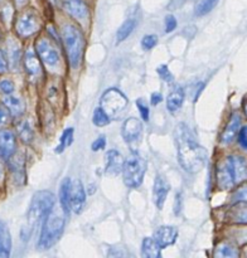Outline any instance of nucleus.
I'll list each match as a JSON object with an SVG mask.
<instances>
[{
  "instance_id": "f257e3e1",
  "label": "nucleus",
  "mask_w": 247,
  "mask_h": 258,
  "mask_svg": "<svg viewBox=\"0 0 247 258\" xmlns=\"http://www.w3.org/2000/svg\"><path fill=\"white\" fill-rule=\"evenodd\" d=\"M175 145L178 160L181 168L188 173H198L207 161V151L199 145L189 127L179 123L175 128Z\"/></svg>"
},
{
  "instance_id": "f03ea898",
  "label": "nucleus",
  "mask_w": 247,
  "mask_h": 258,
  "mask_svg": "<svg viewBox=\"0 0 247 258\" xmlns=\"http://www.w3.org/2000/svg\"><path fill=\"white\" fill-rule=\"evenodd\" d=\"M246 178V161L241 156H228L217 169V184L219 189H231Z\"/></svg>"
},
{
  "instance_id": "7ed1b4c3",
  "label": "nucleus",
  "mask_w": 247,
  "mask_h": 258,
  "mask_svg": "<svg viewBox=\"0 0 247 258\" xmlns=\"http://www.w3.org/2000/svg\"><path fill=\"white\" fill-rule=\"evenodd\" d=\"M65 228V218L59 212H49L44 218L39 239H38V248L48 249L54 246L60 238Z\"/></svg>"
},
{
  "instance_id": "20e7f679",
  "label": "nucleus",
  "mask_w": 247,
  "mask_h": 258,
  "mask_svg": "<svg viewBox=\"0 0 247 258\" xmlns=\"http://www.w3.org/2000/svg\"><path fill=\"white\" fill-rule=\"evenodd\" d=\"M53 206H54V196L50 191H37L30 201V206L27 213V222L29 229H33L40 222L44 221L45 217L52 211Z\"/></svg>"
},
{
  "instance_id": "39448f33",
  "label": "nucleus",
  "mask_w": 247,
  "mask_h": 258,
  "mask_svg": "<svg viewBox=\"0 0 247 258\" xmlns=\"http://www.w3.org/2000/svg\"><path fill=\"white\" fill-rule=\"evenodd\" d=\"M63 42L68 60L72 68H78L83 53V35L75 25H66L63 29Z\"/></svg>"
},
{
  "instance_id": "423d86ee",
  "label": "nucleus",
  "mask_w": 247,
  "mask_h": 258,
  "mask_svg": "<svg viewBox=\"0 0 247 258\" xmlns=\"http://www.w3.org/2000/svg\"><path fill=\"white\" fill-rule=\"evenodd\" d=\"M124 183L129 188H138L143 183L146 171V161L138 153H131L122 165Z\"/></svg>"
},
{
  "instance_id": "0eeeda50",
  "label": "nucleus",
  "mask_w": 247,
  "mask_h": 258,
  "mask_svg": "<svg viewBox=\"0 0 247 258\" xmlns=\"http://www.w3.org/2000/svg\"><path fill=\"white\" fill-rule=\"evenodd\" d=\"M128 106V98L117 88H108L103 92L100 100V107L110 118L117 117Z\"/></svg>"
},
{
  "instance_id": "6e6552de",
  "label": "nucleus",
  "mask_w": 247,
  "mask_h": 258,
  "mask_svg": "<svg viewBox=\"0 0 247 258\" xmlns=\"http://www.w3.org/2000/svg\"><path fill=\"white\" fill-rule=\"evenodd\" d=\"M86 204V191L82 183L78 179L70 181V188H68V207L70 211L75 213H81Z\"/></svg>"
},
{
  "instance_id": "1a4fd4ad",
  "label": "nucleus",
  "mask_w": 247,
  "mask_h": 258,
  "mask_svg": "<svg viewBox=\"0 0 247 258\" xmlns=\"http://www.w3.org/2000/svg\"><path fill=\"white\" fill-rule=\"evenodd\" d=\"M15 29L20 37H29L39 29V19L33 12H25L20 15L15 24Z\"/></svg>"
},
{
  "instance_id": "9d476101",
  "label": "nucleus",
  "mask_w": 247,
  "mask_h": 258,
  "mask_svg": "<svg viewBox=\"0 0 247 258\" xmlns=\"http://www.w3.org/2000/svg\"><path fill=\"white\" fill-rule=\"evenodd\" d=\"M35 48H37V53L38 55H39V58L48 66V67L54 68L59 64V53L55 49L54 45L50 44L49 40L39 39L37 42Z\"/></svg>"
},
{
  "instance_id": "9b49d317",
  "label": "nucleus",
  "mask_w": 247,
  "mask_h": 258,
  "mask_svg": "<svg viewBox=\"0 0 247 258\" xmlns=\"http://www.w3.org/2000/svg\"><path fill=\"white\" fill-rule=\"evenodd\" d=\"M169 190H170V185L166 181V179L163 175H156L155 181H154L153 198L158 209H163Z\"/></svg>"
},
{
  "instance_id": "f8f14e48",
  "label": "nucleus",
  "mask_w": 247,
  "mask_h": 258,
  "mask_svg": "<svg viewBox=\"0 0 247 258\" xmlns=\"http://www.w3.org/2000/svg\"><path fill=\"white\" fill-rule=\"evenodd\" d=\"M15 143L14 134L10 130H0V159L2 160H9L10 156L15 154Z\"/></svg>"
},
{
  "instance_id": "ddd939ff",
  "label": "nucleus",
  "mask_w": 247,
  "mask_h": 258,
  "mask_svg": "<svg viewBox=\"0 0 247 258\" xmlns=\"http://www.w3.org/2000/svg\"><path fill=\"white\" fill-rule=\"evenodd\" d=\"M176 237H178V231L175 227L171 226H161L159 227L154 234V239L159 244L160 248H166L175 243Z\"/></svg>"
},
{
  "instance_id": "4468645a",
  "label": "nucleus",
  "mask_w": 247,
  "mask_h": 258,
  "mask_svg": "<svg viewBox=\"0 0 247 258\" xmlns=\"http://www.w3.org/2000/svg\"><path fill=\"white\" fill-rule=\"evenodd\" d=\"M143 133V123L140 120L135 117H129L128 120H125L122 125V138L125 139V141L128 143H134V141L139 140V138L141 136Z\"/></svg>"
},
{
  "instance_id": "2eb2a0df",
  "label": "nucleus",
  "mask_w": 247,
  "mask_h": 258,
  "mask_svg": "<svg viewBox=\"0 0 247 258\" xmlns=\"http://www.w3.org/2000/svg\"><path fill=\"white\" fill-rule=\"evenodd\" d=\"M63 8L76 19L82 20L88 17V8L83 0H63Z\"/></svg>"
},
{
  "instance_id": "dca6fc26",
  "label": "nucleus",
  "mask_w": 247,
  "mask_h": 258,
  "mask_svg": "<svg viewBox=\"0 0 247 258\" xmlns=\"http://www.w3.org/2000/svg\"><path fill=\"white\" fill-rule=\"evenodd\" d=\"M124 159L117 150H110L106 154V174L116 176L121 173Z\"/></svg>"
},
{
  "instance_id": "f3484780",
  "label": "nucleus",
  "mask_w": 247,
  "mask_h": 258,
  "mask_svg": "<svg viewBox=\"0 0 247 258\" xmlns=\"http://www.w3.org/2000/svg\"><path fill=\"white\" fill-rule=\"evenodd\" d=\"M25 71L29 75L30 80H37L40 76V64L37 55L32 49H28L24 54Z\"/></svg>"
},
{
  "instance_id": "a211bd4d",
  "label": "nucleus",
  "mask_w": 247,
  "mask_h": 258,
  "mask_svg": "<svg viewBox=\"0 0 247 258\" xmlns=\"http://www.w3.org/2000/svg\"><path fill=\"white\" fill-rule=\"evenodd\" d=\"M239 125H241V116L238 113H233L229 118L228 123H227L226 128H224L223 134H222L221 141L222 144H229L234 139L236 134L238 133Z\"/></svg>"
},
{
  "instance_id": "6ab92c4d",
  "label": "nucleus",
  "mask_w": 247,
  "mask_h": 258,
  "mask_svg": "<svg viewBox=\"0 0 247 258\" xmlns=\"http://www.w3.org/2000/svg\"><path fill=\"white\" fill-rule=\"evenodd\" d=\"M12 249V237L4 222H0V258H8Z\"/></svg>"
},
{
  "instance_id": "aec40b11",
  "label": "nucleus",
  "mask_w": 247,
  "mask_h": 258,
  "mask_svg": "<svg viewBox=\"0 0 247 258\" xmlns=\"http://www.w3.org/2000/svg\"><path fill=\"white\" fill-rule=\"evenodd\" d=\"M183 102H184L183 90L176 87L175 90H173L170 93H169L168 98H166V108H168L169 112L174 113L178 110H180Z\"/></svg>"
},
{
  "instance_id": "412c9836",
  "label": "nucleus",
  "mask_w": 247,
  "mask_h": 258,
  "mask_svg": "<svg viewBox=\"0 0 247 258\" xmlns=\"http://www.w3.org/2000/svg\"><path fill=\"white\" fill-rule=\"evenodd\" d=\"M160 247L156 243V241L150 237L144 238L143 244H141V254L146 258H159L161 256Z\"/></svg>"
},
{
  "instance_id": "4be33fe9",
  "label": "nucleus",
  "mask_w": 247,
  "mask_h": 258,
  "mask_svg": "<svg viewBox=\"0 0 247 258\" xmlns=\"http://www.w3.org/2000/svg\"><path fill=\"white\" fill-rule=\"evenodd\" d=\"M17 130H18V134H19V138L22 139L23 143H25V144L32 143L33 136H34L32 121L28 120V118L22 120L19 123H18Z\"/></svg>"
},
{
  "instance_id": "5701e85b",
  "label": "nucleus",
  "mask_w": 247,
  "mask_h": 258,
  "mask_svg": "<svg viewBox=\"0 0 247 258\" xmlns=\"http://www.w3.org/2000/svg\"><path fill=\"white\" fill-rule=\"evenodd\" d=\"M3 102H4L8 111L12 112V115L14 116H20L23 113V111H24V105H23V101L19 97L8 95L7 97H4Z\"/></svg>"
},
{
  "instance_id": "b1692460",
  "label": "nucleus",
  "mask_w": 247,
  "mask_h": 258,
  "mask_svg": "<svg viewBox=\"0 0 247 258\" xmlns=\"http://www.w3.org/2000/svg\"><path fill=\"white\" fill-rule=\"evenodd\" d=\"M12 160H10V171L14 174L15 179H23L24 176V160H23V156L20 155H14L13 154Z\"/></svg>"
},
{
  "instance_id": "393cba45",
  "label": "nucleus",
  "mask_w": 247,
  "mask_h": 258,
  "mask_svg": "<svg viewBox=\"0 0 247 258\" xmlns=\"http://www.w3.org/2000/svg\"><path fill=\"white\" fill-rule=\"evenodd\" d=\"M214 257L218 258H236L238 257V251L233 246L228 243L219 244L214 252Z\"/></svg>"
},
{
  "instance_id": "a878e982",
  "label": "nucleus",
  "mask_w": 247,
  "mask_h": 258,
  "mask_svg": "<svg viewBox=\"0 0 247 258\" xmlns=\"http://www.w3.org/2000/svg\"><path fill=\"white\" fill-rule=\"evenodd\" d=\"M135 24H136L135 20H133V19H128L126 22L122 23V25L118 28L117 34H116L118 43L122 42V40H125L126 38H128L129 35L133 33V30L135 29Z\"/></svg>"
},
{
  "instance_id": "bb28decb",
  "label": "nucleus",
  "mask_w": 247,
  "mask_h": 258,
  "mask_svg": "<svg viewBox=\"0 0 247 258\" xmlns=\"http://www.w3.org/2000/svg\"><path fill=\"white\" fill-rule=\"evenodd\" d=\"M73 131H75L73 130V127H68L63 131L62 136H60V139H59V144H58L57 149H55V153H58V154L63 153V151H65V149L72 144Z\"/></svg>"
},
{
  "instance_id": "cd10ccee",
  "label": "nucleus",
  "mask_w": 247,
  "mask_h": 258,
  "mask_svg": "<svg viewBox=\"0 0 247 258\" xmlns=\"http://www.w3.org/2000/svg\"><path fill=\"white\" fill-rule=\"evenodd\" d=\"M8 55H9L10 63H12L13 67L17 68L20 60V49L18 43H15L14 40L8 42Z\"/></svg>"
},
{
  "instance_id": "c85d7f7f",
  "label": "nucleus",
  "mask_w": 247,
  "mask_h": 258,
  "mask_svg": "<svg viewBox=\"0 0 247 258\" xmlns=\"http://www.w3.org/2000/svg\"><path fill=\"white\" fill-rule=\"evenodd\" d=\"M70 179H65L60 184L59 189V201L60 206H62V209L65 213H68L70 212V207H68V188H70Z\"/></svg>"
},
{
  "instance_id": "c756f323",
  "label": "nucleus",
  "mask_w": 247,
  "mask_h": 258,
  "mask_svg": "<svg viewBox=\"0 0 247 258\" xmlns=\"http://www.w3.org/2000/svg\"><path fill=\"white\" fill-rule=\"evenodd\" d=\"M218 0H203L201 4H198V7L196 8V15L197 17H202V15L208 14L209 12L213 10V8L216 7Z\"/></svg>"
},
{
  "instance_id": "7c9ffc66",
  "label": "nucleus",
  "mask_w": 247,
  "mask_h": 258,
  "mask_svg": "<svg viewBox=\"0 0 247 258\" xmlns=\"http://www.w3.org/2000/svg\"><path fill=\"white\" fill-rule=\"evenodd\" d=\"M92 121L96 126H98V127H103V126H106L110 122V117L106 115L105 111H103L102 108L97 107L95 110V112H93Z\"/></svg>"
},
{
  "instance_id": "2f4dec72",
  "label": "nucleus",
  "mask_w": 247,
  "mask_h": 258,
  "mask_svg": "<svg viewBox=\"0 0 247 258\" xmlns=\"http://www.w3.org/2000/svg\"><path fill=\"white\" fill-rule=\"evenodd\" d=\"M242 203L243 202H239L238 206L233 207V209H232V219H233V222H236V223H246V208H242Z\"/></svg>"
},
{
  "instance_id": "473e14b6",
  "label": "nucleus",
  "mask_w": 247,
  "mask_h": 258,
  "mask_svg": "<svg viewBox=\"0 0 247 258\" xmlns=\"http://www.w3.org/2000/svg\"><path fill=\"white\" fill-rule=\"evenodd\" d=\"M156 43H158V37L153 34L145 35L141 40V45H143L144 49H151L153 47H155Z\"/></svg>"
},
{
  "instance_id": "72a5a7b5",
  "label": "nucleus",
  "mask_w": 247,
  "mask_h": 258,
  "mask_svg": "<svg viewBox=\"0 0 247 258\" xmlns=\"http://www.w3.org/2000/svg\"><path fill=\"white\" fill-rule=\"evenodd\" d=\"M156 71H158V75L160 76L161 80H164L165 82H171V81H173V75H171V72L169 71L168 66L166 64L159 66Z\"/></svg>"
},
{
  "instance_id": "f704fd0d",
  "label": "nucleus",
  "mask_w": 247,
  "mask_h": 258,
  "mask_svg": "<svg viewBox=\"0 0 247 258\" xmlns=\"http://www.w3.org/2000/svg\"><path fill=\"white\" fill-rule=\"evenodd\" d=\"M136 105H138L139 112H140L143 120L148 121L149 120V107H148V105L145 103V101L138 100L136 101Z\"/></svg>"
},
{
  "instance_id": "c9c22d12",
  "label": "nucleus",
  "mask_w": 247,
  "mask_h": 258,
  "mask_svg": "<svg viewBox=\"0 0 247 258\" xmlns=\"http://www.w3.org/2000/svg\"><path fill=\"white\" fill-rule=\"evenodd\" d=\"M0 91L5 95H10V93L14 92V85H13L12 81L9 80H2L0 81Z\"/></svg>"
},
{
  "instance_id": "e433bc0d",
  "label": "nucleus",
  "mask_w": 247,
  "mask_h": 258,
  "mask_svg": "<svg viewBox=\"0 0 247 258\" xmlns=\"http://www.w3.org/2000/svg\"><path fill=\"white\" fill-rule=\"evenodd\" d=\"M176 28V19L173 15H166L165 17V32L170 33Z\"/></svg>"
},
{
  "instance_id": "4c0bfd02",
  "label": "nucleus",
  "mask_w": 247,
  "mask_h": 258,
  "mask_svg": "<svg viewBox=\"0 0 247 258\" xmlns=\"http://www.w3.org/2000/svg\"><path fill=\"white\" fill-rule=\"evenodd\" d=\"M105 146H106V138L103 135H101L93 141L92 145H91V149H92L93 151H98L101 150V149L105 148Z\"/></svg>"
},
{
  "instance_id": "58836bf2",
  "label": "nucleus",
  "mask_w": 247,
  "mask_h": 258,
  "mask_svg": "<svg viewBox=\"0 0 247 258\" xmlns=\"http://www.w3.org/2000/svg\"><path fill=\"white\" fill-rule=\"evenodd\" d=\"M246 133H247V128H246V126H243V127L239 130V135H238V143H239V145H241V148L244 149V150H246V148H247Z\"/></svg>"
},
{
  "instance_id": "ea45409f",
  "label": "nucleus",
  "mask_w": 247,
  "mask_h": 258,
  "mask_svg": "<svg viewBox=\"0 0 247 258\" xmlns=\"http://www.w3.org/2000/svg\"><path fill=\"white\" fill-rule=\"evenodd\" d=\"M9 121V111L7 107L0 106V126L5 125Z\"/></svg>"
},
{
  "instance_id": "a19ab883",
  "label": "nucleus",
  "mask_w": 247,
  "mask_h": 258,
  "mask_svg": "<svg viewBox=\"0 0 247 258\" xmlns=\"http://www.w3.org/2000/svg\"><path fill=\"white\" fill-rule=\"evenodd\" d=\"M8 70V60L5 58L4 52L0 49V73H5Z\"/></svg>"
},
{
  "instance_id": "79ce46f5",
  "label": "nucleus",
  "mask_w": 247,
  "mask_h": 258,
  "mask_svg": "<svg viewBox=\"0 0 247 258\" xmlns=\"http://www.w3.org/2000/svg\"><path fill=\"white\" fill-rule=\"evenodd\" d=\"M161 100H163V97H161L160 93L155 92V93H153V95H151V105H153V106L159 105Z\"/></svg>"
},
{
  "instance_id": "37998d69",
  "label": "nucleus",
  "mask_w": 247,
  "mask_h": 258,
  "mask_svg": "<svg viewBox=\"0 0 247 258\" xmlns=\"http://www.w3.org/2000/svg\"><path fill=\"white\" fill-rule=\"evenodd\" d=\"M183 207V203H181V194L178 193L176 194V198H175V213L178 214L180 208Z\"/></svg>"
},
{
  "instance_id": "c03bdc74",
  "label": "nucleus",
  "mask_w": 247,
  "mask_h": 258,
  "mask_svg": "<svg viewBox=\"0 0 247 258\" xmlns=\"http://www.w3.org/2000/svg\"><path fill=\"white\" fill-rule=\"evenodd\" d=\"M4 176V169H3V164H2V159H0V180L3 179Z\"/></svg>"
},
{
  "instance_id": "a18cd8bd",
  "label": "nucleus",
  "mask_w": 247,
  "mask_h": 258,
  "mask_svg": "<svg viewBox=\"0 0 247 258\" xmlns=\"http://www.w3.org/2000/svg\"><path fill=\"white\" fill-rule=\"evenodd\" d=\"M15 2H17L18 5H23L25 2H27V0H15Z\"/></svg>"
}]
</instances>
